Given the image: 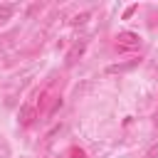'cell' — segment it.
Wrapping results in <instances>:
<instances>
[{
  "label": "cell",
  "mask_w": 158,
  "mask_h": 158,
  "mask_svg": "<svg viewBox=\"0 0 158 158\" xmlns=\"http://www.w3.org/2000/svg\"><path fill=\"white\" fill-rule=\"evenodd\" d=\"M116 40H118V49H133L141 44V37L136 32H121Z\"/></svg>",
  "instance_id": "cell-1"
},
{
  "label": "cell",
  "mask_w": 158,
  "mask_h": 158,
  "mask_svg": "<svg viewBox=\"0 0 158 158\" xmlns=\"http://www.w3.org/2000/svg\"><path fill=\"white\" fill-rule=\"evenodd\" d=\"M35 114H37L35 104H25V106L20 109L17 118H20V123H22V126H30V123H32V118H35Z\"/></svg>",
  "instance_id": "cell-2"
},
{
  "label": "cell",
  "mask_w": 158,
  "mask_h": 158,
  "mask_svg": "<svg viewBox=\"0 0 158 158\" xmlns=\"http://www.w3.org/2000/svg\"><path fill=\"white\" fill-rule=\"evenodd\" d=\"M138 62H141V59H131V62H118V64H111V67H106V72H109V74H116V72H128V69L138 67Z\"/></svg>",
  "instance_id": "cell-3"
},
{
  "label": "cell",
  "mask_w": 158,
  "mask_h": 158,
  "mask_svg": "<svg viewBox=\"0 0 158 158\" xmlns=\"http://www.w3.org/2000/svg\"><path fill=\"white\" fill-rule=\"evenodd\" d=\"M84 47H86V40H81V42H77L72 49H69V54H67V62L72 64V62H77V57H81V52H84Z\"/></svg>",
  "instance_id": "cell-4"
},
{
  "label": "cell",
  "mask_w": 158,
  "mask_h": 158,
  "mask_svg": "<svg viewBox=\"0 0 158 158\" xmlns=\"http://www.w3.org/2000/svg\"><path fill=\"white\" fill-rule=\"evenodd\" d=\"M59 106H62V99H59V96H57V99H54V101H52V106H49V111H47V116H54V111H57V109H59Z\"/></svg>",
  "instance_id": "cell-5"
},
{
  "label": "cell",
  "mask_w": 158,
  "mask_h": 158,
  "mask_svg": "<svg viewBox=\"0 0 158 158\" xmlns=\"http://www.w3.org/2000/svg\"><path fill=\"white\" fill-rule=\"evenodd\" d=\"M86 20H89V12H81V15H77L72 22H74V25H81V22H86Z\"/></svg>",
  "instance_id": "cell-6"
},
{
  "label": "cell",
  "mask_w": 158,
  "mask_h": 158,
  "mask_svg": "<svg viewBox=\"0 0 158 158\" xmlns=\"http://www.w3.org/2000/svg\"><path fill=\"white\" fill-rule=\"evenodd\" d=\"M12 15V7H0V20H7Z\"/></svg>",
  "instance_id": "cell-7"
},
{
  "label": "cell",
  "mask_w": 158,
  "mask_h": 158,
  "mask_svg": "<svg viewBox=\"0 0 158 158\" xmlns=\"http://www.w3.org/2000/svg\"><path fill=\"white\" fill-rule=\"evenodd\" d=\"M156 156H158V143H156V146H153V148L146 153V158H156Z\"/></svg>",
  "instance_id": "cell-8"
}]
</instances>
